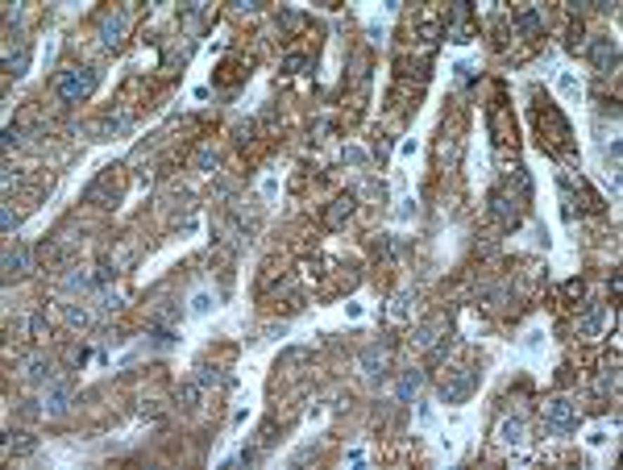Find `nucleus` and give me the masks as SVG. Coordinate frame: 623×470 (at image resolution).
<instances>
[{"mask_svg":"<svg viewBox=\"0 0 623 470\" xmlns=\"http://www.w3.org/2000/svg\"><path fill=\"white\" fill-rule=\"evenodd\" d=\"M0 225H4V229H13V225H17V212H13V208H4V212H0Z\"/></svg>","mask_w":623,"mask_h":470,"instance_id":"cd10ccee","label":"nucleus"},{"mask_svg":"<svg viewBox=\"0 0 623 470\" xmlns=\"http://www.w3.org/2000/svg\"><path fill=\"white\" fill-rule=\"evenodd\" d=\"M490 212H494V221L503 229H515L520 225V208H515V200L507 191H490Z\"/></svg>","mask_w":623,"mask_h":470,"instance_id":"0eeeda50","label":"nucleus"},{"mask_svg":"<svg viewBox=\"0 0 623 470\" xmlns=\"http://www.w3.org/2000/svg\"><path fill=\"white\" fill-rule=\"evenodd\" d=\"M96 88H100L96 67H71V71H58V80H54V92H58L63 104H84Z\"/></svg>","mask_w":623,"mask_h":470,"instance_id":"f257e3e1","label":"nucleus"},{"mask_svg":"<svg viewBox=\"0 0 623 470\" xmlns=\"http://www.w3.org/2000/svg\"><path fill=\"white\" fill-rule=\"evenodd\" d=\"M561 88H565V92L570 96H578L582 88H578V80H574V75H561Z\"/></svg>","mask_w":623,"mask_h":470,"instance_id":"a878e982","label":"nucleus"},{"mask_svg":"<svg viewBox=\"0 0 623 470\" xmlns=\"http://www.w3.org/2000/svg\"><path fill=\"white\" fill-rule=\"evenodd\" d=\"M411 341H416V345H428V341H432V325H420V329H416V337H411Z\"/></svg>","mask_w":623,"mask_h":470,"instance_id":"393cba45","label":"nucleus"},{"mask_svg":"<svg viewBox=\"0 0 623 470\" xmlns=\"http://www.w3.org/2000/svg\"><path fill=\"white\" fill-rule=\"evenodd\" d=\"M25 379H30V383H50V379H54V362H50V358H30Z\"/></svg>","mask_w":623,"mask_h":470,"instance_id":"4468645a","label":"nucleus"},{"mask_svg":"<svg viewBox=\"0 0 623 470\" xmlns=\"http://www.w3.org/2000/svg\"><path fill=\"white\" fill-rule=\"evenodd\" d=\"M540 25H544V17H540L536 8H520V13H515V30H520L524 38H532V34H540Z\"/></svg>","mask_w":623,"mask_h":470,"instance_id":"f8f14e48","label":"nucleus"},{"mask_svg":"<svg viewBox=\"0 0 623 470\" xmlns=\"http://www.w3.org/2000/svg\"><path fill=\"white\" fill-rule=\"evenodd\" d=\"M345 163H366V150H357V146H349V150H345Z\"/></svg>","mask_w":623,"mask_h":470,"instance_id":"bb28decb","label":"nucleus"},{"mask_svg":"<svg viewBox=\"0 0 623 470\" xmlns=\"http://www.w3.org/2000/svg\"><path fill=\"white\" fill-rule=\"evenodd\" d=\"M590 63H594L598 75H611V71L619 67V42H615L611 34H598V38L590 42Z\"/></svg>","mask_w":623,"mask_h":470,"instance_id":"20e7f679","label":"nucleus"},{"mask_svg":"<svg viewBox=\"0 0 623 470\" xmlns=\"http://www.w3.org/2000/svg\"><path fill=\"white\" fill-rule=\"evenodd\" d=\"M208 308H212V296H208V291H200V296L191 300V312H195V317H204Z\"/></svg>","mask_w":623,"mask_h":470,"instance_id":"4be33fe9","label":"nucleus"},{"mask_svg":"<svg viewBox=\"0 0 623 470\" xmlns=\"http://www.w3.org/2000/svg\"><path fill=\"white\" fill-rule=\"evenodd\" d=\"M499 441H503V445H520V441H524V421H520V417L503 421L499 424Z\"/></svg>","mask_w":623,"mask_h":470,"instance_id":"2eb2a0df","label":"nucleus"},{"mask_svg":"<svg viewBox=\"0 0 623 470\" xmlns=\"http://www.w3.org/2000/svg\"><path fill=\"white\" fill-rule=\"evenodd\" d=\"M195 167H200V171H212V167H217V154H212V150H200V154H195Z\"/></svg>","mask_w":623,"mask_h":470,"instance_id":"5701e85b","label":"nucleus"},{"mask_svg":"<svg viewBox=\"0 0 623 470\" xmlns=\"http://www.w3.org/2000/svg\"><path fill=\"white\" fill-rule=\"evenodd\" d=\"M478 367H465V371H457V375L441 383V404H461V400H470L474 395V387H478Z\"/></svg>","mask_w":623,"mask_h":470,"instance_id":"7ed1b4c3","label":"nucleus"},{"mask_svg":"<svg viewBox=\"0 0 623 470\" xmlns=\"http://www.w3.org/2000/svg\"><path fill=\"white\" fill-rule=\"evenodd\" d=\"M411 304H416V296H411V291H399V296H395V304H391V317H407V308H411Z\"/></svg>","mask_w":623,"mask_h":470,"instance_id":"aec40b11","label":"nucleus"},{"mask_svg":"<svg viewBox=\"0 0 623 470\" xmlns=\"http://www.w3.org/2000/svg\"><path fill=\"white\" fill-rule=\"evenodd\" d=\"M150 345H154V350H171V345H179V333L171 329V325H162V321H154V329H150Z\"/></svg>","mask_w":623,"mask_h":470,"instance_id":"ddd939ff","label":"nucleus"},{"mask_svg":"<svg viewBox=\"0 0 623 470\" xmlns=\"http://www.w3.org/2000/svg\"><path fill=\"white\" fill-rule=\"evenodd\" d=\"M63 317L71 325H88V308H79V304H63Z\"/></svg>","mask_w":623,"mask_h":470,"instance_id":"6ab92c4d","label":"nucleus"},{"mask_svg":"<svg viewBox=\"0 0 623 470\" xmlns=\"http://www.w3.org/2000/svg\"><path fill=\"white\" fill-rule=\"evenodd\" d=\"M603 317H607V308H603V304H586V312L578 317V337H598Z\"/></svg>","mask_w":623,"mask_h":470,"instance_id":"6e6552de","label":"nucleus"},{"mask_svg":"<svg viewBox=\"0 0 623 470\" xmlns=\"http://www.w3.org/2000/svg\"><path fill=\"white\" fill-rule=\"evenodd\" d=\"M67 287H71V291H88V287H91V275H84V271H71V275H67Z\"/></svg>","mask_w":623,"mask_h":470,"instance_id":"412c9836","label":"nucleus"},{"mask_svg":"<svg viewBox=\"0 0 623 470\" xmlns=\"http://www.w3.org/2000/svg\"><path fill=\"white\" fill-rule=\"evenodd\" d=\"M200 383H212V387H233V375H221V371H208V367H200Z\"/></svg>","mask_w":623,"mask_h":470,"instance_id":"a211bd4d","label":"nucleus"},{"mask_svg":"<svg viewBox=\"0 0 623 470\" xmlns=\"http://www.w3.org/2000/svg\"><path fill=\"white\" fill-rule=\"evenodd\" d=\"M424 387V371H407V375L395 383V400L399 404H407V400H416V391Z\"/></svg>","mask_w":623,"mask_h":470,"instance_id":"1a4fd4ad","label":"nucleus"},{"mask_svg":"<svg viewBox=\"0 0 623 470\" xmlns=\"http://www.w3.org/2000/svg\"><path fill=\"white\" fill-rule=\"evenodd\" d=\"M71 408V383H58V387H50V395H46V412H67Z\"/></svg>","mask_w":623,"mask_h":470,"instance_id":"9b49d317","label":"nucleus"},{"mask_svg":"<svg viewBox=\"0 0 623 470\" xmlns=\"http://www.w3.org/2000/svg\"><path fill=\"white\" fill-rule=\"evenodd\" d=\"M34 271V254L25 241H8L4 246V279H17V275H30Z\"/></svg>","mask_w":623,"mask_h":470,"instance_id":"39448f33","label":"nucleus"},{"mask_svg":"<svg viewBox=\"0 0 623 470\" xmlns=\"http://www.w3.org/2000/svg\"><path fill=\"white\" fill-rule=\"evenodd\" d=\"M195 395H200V383H183V391H179V400H183V404H191Z\"/></svg>","mask_w":623,"mask_h":470,"instance_id":"b1692460","label":"nucleus"},{"mask_svg":"<svg viewBox=\"0 0 623 470\" xmlns=\"http://www.w3.org/2000/svg\"><path fill=\"white\" fill-rule=\"evenodd\" d=\"M354 204H357V196H354V191H345V196H337V200H333V208H328V217H324V221H328V225H333V229H337V225H341V221H345V217H349V212H354Z\"/></svg>","mask_w":623,"mask_h":470,"instance_id":"9d476101","label":"nucleus"},{"mask_svg":"<svg viewBox=\"0 0 623 470\" xmlns=\"http://www.w3.org/2000/svg\"><path fill=\"white\" fill-rule=\"evenodd\" d=\"M125 25H129V13L125 8H117V13H104V21H100V42L113 50L121 46V38H125Z\"/></svg>","mask_w":623,"mask_h":470,"instance_id":"423d86ee","label":"nucleus"},{"mask_svg":"<svg viewBox=\"0 0 623 470\" xmlns=\"http://www.w3.org/2000/svg\"><path fill=\"white\" fill-rule=\"evenodd\" d=\"M25 67H30V46H17V54L4 58V71L8 75H25Z\"/></svg>","mask_w":623,"mask_h":470,"instance_id":"dca6fc26","label":"nucleus"},{"mask_svg":"<svg viewBox=\"0 0 623 470\" xmlns=\"http://www.w3.org/2000/svg\"><path fill=\"white\" fill-rule=\"evenodd\" d=\"M544 424L553 428V433H578V424H582V417H578V408L570 404V400H548L544 404Z\"/></svg>","mask_w":623,"mask_h":470,"instance_id":"f03ea898","label":"nucleus"},{"mask_svg":"<svg viewBox=\"0 0 623 470\" xmlns=\"http://www.w3.org/2000/svg\"><path fill=\"white\" fill-rule=\"evenodd\" d=\"M361 367H366V375H370V379H383V371H387V358H383L378 350H366V354H361Z\"/></svg>","mask_w":623,"mask_h":470,"instance_id":"f3484780","label":"nucleus"}]
</instances>
